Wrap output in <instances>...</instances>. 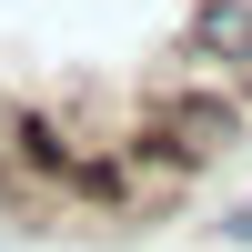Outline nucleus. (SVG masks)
Instances as JSON below:
<instances>
[{
	"mask_svg": "<svg viewBox=\"0 0 252 252\" xmlns=\"http://www.w3.org/2000/svg\"><path fill=\"white\" fill-rule=\"evenodd\" d=\"M222 232H232V242H252V202H242V212H232V222H222Z\"/></svg>",
	"mask_w": 252,
	"mask_h": 252,
	"instance_id": "f257e3e1",
	"label": "nucleus"
}]
</instances>
